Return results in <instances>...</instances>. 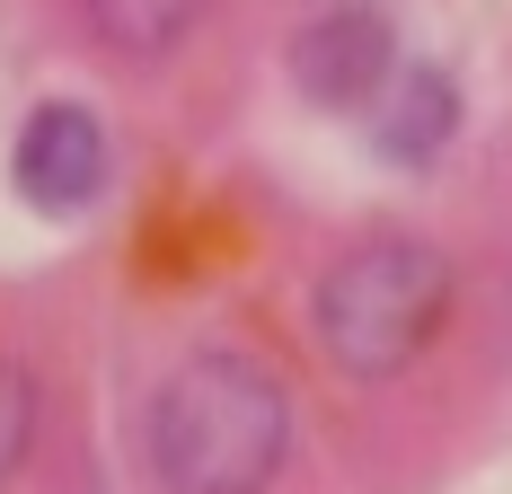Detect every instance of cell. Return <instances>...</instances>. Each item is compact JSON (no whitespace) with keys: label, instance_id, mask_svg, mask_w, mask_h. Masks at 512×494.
I'll return each mask as SVG.
<instances>
[{"label":"cell","instance_id":"7","mask_svg":"<svg viewBox=\"0 0 512 494\" xmlns=\"http://www.w3.org/2000/svg\"><path fill=\"white\" fill-rule=\"evenodd\" d=\"M36 424H45V389H36V371H27V362H0V486L27 468Z\"/></svg>","mask_w":512,"mask_h":494},{"label":"cell","instance_id":"1","mask_svg":"<svg viewBox=\"0 0 512 494\" xmlns=\"http://www.w3.org/2000/svg\"><path fill=\"white\" fill-rule=\"evenodd\" d=\"M142 442L168 494H265L292 459V389L256 353L204 345L151 389Z\"/></svg>","mask_w":512,"mask_h":494},{"label":"cell","instance_id":"6","mask_svg":"<svg viewBox=\"0 0 512 494\" xmlns=\"http://www.w3.org/2000/svg\"><path fill=\"white\" fill-rule=\"evenodd\" d=\"M71 9H80V36L106 62H124V71H159L168 53L195 45L212 18V0H71Z\"/></svg>","mask_w":512,"mask_h":494},{"label":"cell","instance_id":"3","mask_svg":"<svg viewBox=\"0 0 512 494\" xmlns=\"http://www.w3.org/2000/svg\"><path fill=\"white\" fill-rule=\"evenodd\" d=\"M283 71H292V89H301L309 106H327V115H354V106H362V115H371L407 62H398V27H389V9H371V0H336V9H318L301 36H292Z\"/></svg>","mask_w":512,"mask_h":494},{"label":"cell","instance_id":"4","mask_svg":"<svg viewBox=\"0 0 512 494\" xmlns=\"http://www.w3.org/2000/svg\"><path fill=\"white\" fill-rule=\"evenodd\" d=\"M106 177H115V150H106L98 106H80V98H45L18 124V142H9V186H18V203H36L45 221L89 212L106 195Z\"/></svg>","mask_w":512,"mask_h":494},{"label":"cell","instance_id":"5","mask_svg":"<svg viewBox=\"0 0 512 494\" xmlns=\"http://www.w3.org/2000/svg\"><path fill=\"white\" fill-rule=\"evenodd\" d=\"M451 133H460V80L442 62H407L389 80V98L371 106V150L389 168H433L451 150Z\"/></svg>","mask_w":512,"mask_h":494},{"label":"cell","instance_id":"2","mask_svg":"<svg viewBox=\"0 0 512 494\" xmlns=\"http://www.w3.org/2000/svg\"><path fill=\"white\" fill-rule=\"evenodd\" d=\"M451 300L460 274L424 230H371L345 256H327V274L309 283V336L336 362V380L380 389L424 362V345L451 327Z\"/></svg>","mask_w":512,"mask_h":494}]
</instances>
